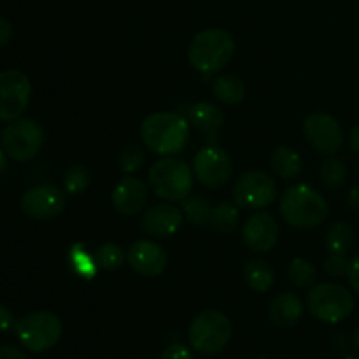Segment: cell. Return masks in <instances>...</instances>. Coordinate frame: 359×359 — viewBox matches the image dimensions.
Masks as SVG:
<instances>
[{"label": "cell", "instance_id": "1", "mask_svg": "<svg viewBox=\"0 0 359 359\" xmlns=\"http://www.w3.org/2000/svg\"><path fill=\"white\" fill-rule=\"evenodd\" d=\"M140 139L147 149L161 156H172L184 149L189 125L177 112H153L140 125Z\"/></svg>", "mask_w": 359, "mask_h": 359}, {"label": "cell", "instance_id": "2", "mask_svg": "<svg viewBox=\"0 0 359 359\" xmlns=\"http://www.w3.org/2000/svg\"><path fill=\"white\" fill-rule=\"evenodd\" d=\"M280 216L287 224L300 230L321 226L330 212L325 196L307 184H297L287 189L279 202Z\"/></svg>", "mask_w": 359, "mask_h": 359}, {"label": "cell", "instance_id": "3", "mask_svg": "<svg viewBox=\"0 0 359 359\" xmlns=\"http://www.w3.org/2000/svg\"><path fill=\"white\" fill-rule=\"evenodd\" d=\"M235 55V39L223 28H207L193 37L188 49L189 63L203 76L223 70Z\"/></svg>", "mask_w": 359, "mask_h": 359}, {"label": "cell", "instance_id": "4", "mask_svg": "<svg viewBox=\"0 0 359 359\" xmlns=\"http://www.w3.org/2000/svg\"><path fill=\"white\" fill-rule=\"evenodd\" d=\"M193 168L177 158H163L149 170V188L154 195L167 202H182L193 191Z\"/></svg>", "mask_w": 359, "mask_h": 359}, {"label": "cell", "instance_id": "5", "mask_svg": "<svg viewBox=\"0 0 359 359\" xmlns=\"http://www.w3.org/2000/svg\"><path fill=\"white\" fill-rule=\"evenodd\" d=\"M189 346L203 356H216L231 339V321L226 314L209 309L196 316L189 325Z\"/></svg>", "mask_w": 359, "mask_h": 359}, {"label": "cell", "instance_id": "6", "mask_svg": "<svg viewBox=\"0 0 359 359\" xmlns=\"http://www.w3.org/2000/svg\"><path fill=\"white\" fill-rule=\"evenodd\" d=\"M18 340L30 353H46L60 342L63 333L62 321L55 312H30L14 326Z\"/></svg>", "mask_w": 359, "mask_h": 359}, {"label": "cell", "instance_id": "7", "mask_svg": "<svg viewBox=\"0 0 359 359\" xmlns=\"http://www.w3.org/2000/svg\"><path fill=\"white\" fill-rule=\"evenodd\" d=\"M354 297L340 284L325 283L312 286L307 297V307L316 319L328 325L342 323L353 314Z\"/></svg>", "mask_w": 359, "mask_h": 359}, {"label": "cell", "instance_id": "8", "mask_svg": "<svg viewBox=\"0 0 359 359\" xmlns=\"http://www.w3.org/2000/svg\"><path fill=\"white\" fill-rule=\"evenodd\" d=\"M0 142L7 156L16 161H30L41 151L44 132L34 119L18 118L2 130Z\"/></svg>", "mask_w": 359, "mask_h": 359}, {"label": "cell", "instance_id": "9", "mask_svg": "<svg viewBox=\"0 0 359 359\" xmlns=\"http://www.w3.org/2000/svg\"><path fill=\"white\" fill-rule=\"evenodd\" d=\"M233 200L242 209H265L277 200L276 179L259 170L245 172L235 182Z\"/></svg>", "mask_w": 359, "mask_h": 359}, {"label": "cell", "instance_id": "10", "mask_svg": "<svg viewBox=\"0 0 359 359\" xmlns=\"http://www.w3.org/2000/svg\"><path fill=\"white\" fill-rule=\"evenodd\" d=\"M30 79L20 70L0 72V121H14L30 102Z\"/></svg>", "mask_w": 359, "mask_h": 359}, {"label": "cell", "instance_id": "11", "mask_svg": "<svg viewBox=\"0 0 359 359\" xmlns=\"http://www.w3.org/2000/svg\"><path fill=\"white\" fill-rule=\"evenodd\" d=\"M21 212L35 221H49L65 209V193L53 184H39L27 189L20 200Z\"/></svg>", "mask_w": 359, "mask_h": 359}, {"label": "cell", "instance_id": "12", "mask_svg": "<svg viewBox=\"0 0 359 359\" xmlns=\"http://www.w3.org/2000/svg\"><path fill=\"white\" fill-rule=\"evenodd\" d=\"M193 174L207 188H221L233 175V165L226 151L216 146H207L196 153L193 160Z\"/></svg>", "mask_w": 359, "mask_h": 359}, {"label": "cell", "instance_id": "13", "mask_svg": "<svg viewBox=\"0 0 359 359\" xmlns=\"http://www.w3.org/2000/svg\"><path fill=\"white\" fill-rule=\"evenodd\" d=\"M304 135L312 147L330 156L339 153L344 146V128L326 112H312L305 118Z\"/></svg>", "mask_w": 359, "mask_h": 359}, {"label": "cell", "instance_id": "14", "mask_svg": "<svg viewBox=\"0 0 359 359\" xmlns=\"http://www.w3.org/2000/svg\"><path fill=\"white\" fill-rule=\"evenodd\" d=\"M242 238L258 255L270 252L279 242V223L269 212H256L242 226Z\"/></svg>", "mask_w": 359, "mask_h": 359}, {"label": "cell", "instance_id": "15", "mask_svg": "<svg viewBox=\"0 0 359 359\" xmlns=\"http://www.w3.org/2000/svg\"><path fill=\"white\" fill-rule=\"evenodd\" d=\"M126 262L144 277H158L167 270L168 256L161 245L153 241H137L126 252Z\"/></svg>", "mask_w": 359, "mask_h": 359}, {"label": "cell", "instance_id": "16", "mask_svg": "<svg viewBox=\"0 0 359 359\" xmlns=\"http://www.w3.org/2000/svg\"><path fill=\"white\" fill-rule=\"evenodd\" d=\"M184 214L177 207L170 203H160L153 205L142 214L140 217V230L146 235L154 238H167L172 237L182 226Z\"/></svg>", "mask_w": 359, "mask_h": 359}, {"label": "cell", "instance_id": "17", "mask_svg": "<svg viewBox=\"0 0 359 359\" xmlns=\"http://www.w3.org/2000/svg\"><path fill=\"white\" fill-rule=\"evenodd\" d=\"M147 193L146 182L133 175H126L112 189V207L123 216H135L146 207Z\"/></svg>", "mask_w": 359, "mask_h": 359}, {"label": "cell", "instance_id": "18", "mask_svg": "<svg viewBox=\"0 0 359 359\" xmlns=\"http://www.w3.org/2000/svg\"><path fill=\"white\" fill-rule=\"evenodd\" d=\"M304 302L294 293H283L272 302L269 309V318L277 328H291L304 316Z\"/></svg>", "mask_w": 359, "mask_h": 359}, {"label": "cell", "instance_id": "19", "mask_svg": "<svg viewBox=\"0 0 359 359\" xmlns=\"http://www.w3.org/2000/svg\"><path fill=\"white\" fill-rule=\"evenodd\" d=\"M189 121L202 133H205L209 142H217L219 130L224 123V114L217 105L209 102H198L189 111Z\"/></svg>", "mask_w": 359, "mask_h": 359}, {"label": "cell", "instance_id": "20", "mask_svg": "<svg viewBox=\"0 0 359 359\" xmlns=\"http://www.w3.org/2000/svg\"><path fill=\"white\" fill-rule=\"evenodd\" d=\"M270 165H272V170L277 177H280L283 181H293L298 175L302 174V158L293 147L287 146H279L272 151L270 154Z\"/></svg>", "mask_w": 359, "mask_h": 359}, {"label": "cell", "instance_id": "21", "mask_svg": "<svg viewBox=\"0 0 359 359\" xmlns=\"http://www.w3.org/2000/svg\"><path fill=\"white\" fill-rule=\"evenodd\" d=\"M212 93L223 104L237 105L245 98V84L233 74H223L214 79Z\"/></svg>", "mask_w": 359, "mask_h": 359}, {"label": "cell", "instance_id": "22", "mask_svg": "<svg viewBox=\"0 0 359 359\" xmlns=\"http://www.w3.org/2000/svg\"><path fill=\"white\" fill-rule=\"evenodd\" d=\"M244 279L248 286L256 293H266L276 283V272L269 263L262 259H251L244 266Z\"/></svg>", "mask_w": 359, "mask_h": 359}, {"label": "cell", "instance_id": "23", "mask_svg": "<svg viewBox=\"0 0 359 359\" xmlns=\"http://www.w3.org/2000/svg\"><path fill=\"white\" fill-rule=\"evenodd\" d=\"M354 242H356V235H354L353 226L349 223H346V221H337V223H333L325 238L326 249L330 252L344 256L349 255L351 249L354 248Z\"/></svg>", "mask_w": 359, "mask_h": 359}, {"label": "cell", "instance_id": "24", "mask_svg": "<svg viewBox=\"0 0 359 359\" xmlns=\"http://www.w3.org/2000/svg\"><path fill=\"white\" fill-rule=\"evenodd\" d=\"M237 203L231 202H221L216 205L210 214L209 224L216 233L219 235H230L233 233L238 223V209Z\"/></svg>", "mask_w": 359, "mask_h": 359}, {"label": "cell", "instance_id": "25", "mask_svg": "<svg viewBox=\"0 0 359 359\" xmlns=\"http://www.w3.org/2000/svg\"><path fill=\"white\" fill-rule=\"evenodd\" d=\"M182 214H184L186 219L189 223L196 224V226H202V224H207L210 219V214H212V203H210L209 198L202 195L188 196L186 200H182Z\"/></svg>", "mask_w": 359, "mask_h": 359}, {"label": "cell", "instance_id": "26", "mask_svg": "<svg viewBox=\"0 0 359 359\" xmlns=\"http://www.w3.org/2000/svg\"><path fill=\"white\" fill-rule=\"evenodd\" d=\"M287 276H290V280L297 287H312L318 280V269L312 265L311 262L304 258H294L291 262L290 269H287Z\"/></svg>", "mask_w": 359, "mask_h": 359}, {"label": "cell", "instance_id": "27", "mask_svg": "<svg viewBox=\"0 0 359 359\" xmlns=\"http://www.w3.org/2000/svg\"><path fill=\"white\" fill-rule=\"evenodd\" d=\"M125 251H123L118 244L107 242V244H102L100 248L97 249L93 259L95 263H97L98 269L112 272V270L121 269L123 263H125Z\"/></svg>", "mask_w": 359, "mask_h": 359}, {"label": "cell", "instance_id": "28", "mask_svg": "<svg viewBox=\"0 0 359 359\" xmlns=\"http://www.w3.org/2000/svg\"><path fill=\"white\" fill-rule=\"evenodd\" d=\"M347 168L346 163L339 158L332 156L323 161L321 165V179L328 188H340L346 182Z\"/></svg>", "mask_w": 359, "mask_h": 359}, {"label": "cell", "instance_id": "29", "mask_svg": "<svg viewBox=\"0 0 359 359\" xmlns=\"http://www.w3.org/2000/svg\"><path fill=\"white\" fill-rule=\"evenodd\" d=\"M90 170L84 165H72L65 172V179H63L65 193H69V195H81L90 186Z\"/></svg>", "mask_w": 359, "mask_h": 359}, {"label": "cell", "instance_id": "30", "mask_svg": "<svg viewBox=\"0 0 359 359\" xmlns=\"http://www.w3.org/2000/svg\"><path fill=\"white\" fill-rule=\"evenodd\" d=\"M146 161V154L140 149L139 146H128L121 151V156H119V167H121L123 174H135L137 170H140Z\"/></svg>", "mask_w": 359, "mask_h": 359}, {"label": "cell", "instance_id": "31", "mask_svg": "<svg viewBox=\"0 0 359 359\" xmlns=\"http://www.w3.org/2000/svg\"><path fill=\"white\" fill-rule=\"evenodd\" d=\"M349 259L344 255H333L330 252L328 258L325 259V272L328 273L330 277H335V279H340V277H347V272H349Z\"/></svg>", "mask_w": 359, "mask_h": 359}, {"label": "cell", "instance_id": "32", "mask_svg": "<svg viewBox=\"0 0 359 359\" xmlns=\"http://www.w3.org/2000/svg\"><path fill=\"white\" fill-rule=\"evenodd\" d=\"M70 262H72L74 265H77V269H79V272L83 273V276H93L95 269H97L95 259H90L84 252L72 251V255H70Z\"/></svg>", "mask_w": 359, "mask_h": 359}, {"label": "cell", "instance_id": "33", "mask_svg": "<svg viewBox=\"0 0 359 359\" xmlns=\"http://www.w3.org/2000/svg\"><path fill=\"white\" fill-rule=\"evenodd\" d=\"M160 359H195L193 358V351L189 347L182 346V344H172L167 349L161 353Z\"/></svg>", "mask_w": 359, "mask_h": 359}, {"label": "cell", "instance_id": "34", "mask_svg": "<svg viewBox=\"0 0 359 359\" xmlns=\"http://www.w3.org/2000/svg\"><path fill=\"white\" fill-rule=\"evenodd\" d=\"M16 326V321H14V314L9 307L0 304V333H7Z\"/></svg>", "mask_w": 359, "mask_h": 359}, {"label": "cell", "instance_id": "35", "mask_svg": "<svg viewBox=\"0 0 359 359\" xmlns=\"http://www.w3.org/2000/svg\"><path fill=\"white\" fill-rule=\"evenodd\" d=\"M347 279H349L351 287L354 293L359 297V255L354 256L349 263V272H347Z\"/></svg>", "mask_w": 359, "mask_h": 359}, {"label": "cell", "instance_id": "36", "mask_svg": "<svg viewBox=\"0 0 359 359\" xmlns=\"http://www.w3.org/2000/svg\"><path fill=\"white\" fill-rule=\"evenodd\" d=\"M0 359H28V358L20 347L0 346Z\"/></svg>", "mask_w": 359, "mask_h": 359}, {"label": "cell", "instance_id": "37", "mask_svg": "<svg viewBox=\"0 0 359 359\" xmlns=\"http://www.w3.org/2000/svg\"><path fill=\"white\" fill-rule=\"evenodd\" d=\"M13 39V27L7 20L0 18V46L9 44V41Z\"/></svg>", "mask_w": 359, "mask_h": 359}, {"label": "cell", "instance_id": "38", "mask_svg": "<svg viewBox=\"0 0 359 359\" xmlns=\"http://www.w3.org/2000/svg\"><path fill=\"white\" fill-rule=\"evenodd\" d=\"M349 147H351V151H353V153L359 154V125H356L353 130H351Z\"/></svg>", "mask_w": 359, "mask_h": 359}, {"label": "cell", "instance_id": "39", "mask_svg": "<svg viewBox=\"0 0 359 359\" xmlns=\"http://www.w3.org/2000/svg\"><path fill=\"white\" fill-rule=\"evenodd\" d=\"M347 203H349L353 209H358V207H359V186L351 189L349 196H347Z\"/></svg>", "mask_w": 359, "mask_h": 359}, {"label": "cell", "instance_id": "40", "mask_svg": "<svg viewBox=\"0 0 359 359\" xmlns=\"http://www.w3.org/2000/svg\"><path fill=\"white\" fill-rule=\"evenodd\" d=\"M7 167V160H6V151H4V147L0 146V172L6 170Z\"/></svg>", "mask_w": 359, "mask_h": 359}, {"label": "cell", "instance_id": "41", "mask_svg": "<svg viewBox=\"0 0 359 359\" xmlns=\"http://www.w3.org/2000/svg\"><path fill=\"white\" fill-rule=\"evenodd\" d=\"M354 340H356V346H358V349H359V326H358V330H356V337H354Z\"/></svg>", "mask_w": 359, "mask_h": 359}, {"label": "cell", "instance_id": "42", "mask_svg": "<svg viewBox=\"0 0 359 359\" xmlns=\"http://www.w3.org/2000/svg\"><path fill=\"white\" fill-rule=\"evenodd\" d=\"M344 359H359V358H356V356H347V358H344Z\"/></svg>", "mask_w": 359, "mask_h": 359}, {"label": "cell", "instance_id": "43", "mask_svg": "<svg viewBox=\"0 0 359 359\" xmlns=\"http://www.w3.org/2000/svg\"><path fill=\"white\" fill-rule=\"evenodd\" d=\"M356 210H358V221H359V207H358V209H356Z\"/></svg>", "mask_w": 359, "mask_h": 359}, {"label": "cell", "instance_id": "44", "mask_svg": "<svg viewBox=\"0 0 359 359\" xmlns=\"http://www.w3.org/2000/svg\"><path fill=\"white\" fill-rule=\"evenodd\" d=\"M256 359H269V358H256Z\"/></svg>", "mask_w": 359, "mask_h": 359}]
</instances>
